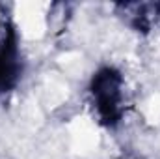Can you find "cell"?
<instances>
[{
  "label": "cell",
  "instance_id": "cell-1",
  "mask_svg": "<svg viewBox=\"0 0 160 159\" xmlns=\"http://www.w3.org/2000/svg\"><path fill=\"white\" fill-rule=\"evenodd\" d=\"M89 94L99 122L114 127L123 116V75L112 66L101 68L91 79Z\"/></svg>",
  "mask_w": 160,
  "mask_h": 159
},
{
  "label": "cell",
  "instance_id": "cell-2",
  "mask_svg": "<svg viewBox=\"0 0 160 159\" xmlns=\"http://www.w3.org/2000/svg\"><path fill=\"white\" fill-rule=\"evenodd\" d=\"M21 77V56L17 36L11 26L6 28L0 40V92H9Z\"/></svg>",
  "mask_w": 160,
  "mask_h": 159
},
{
  "label": "cell",
  "instance_id": "cell-3",
  "mask_svg": "<svg viewBox=\"0 0 160 159\" xmlns=\"http://www.w3.org/2000/svg\"><path fill=\"white\" fill-rule=\"evenodd\" d=\"M121 9L125 15H128V23L138 30V32H147L151 26L157 23L160 17V4H121Z\"/></svg>",
  "mask_w": 160,
  "mask_h": 159
}]
</instances>
